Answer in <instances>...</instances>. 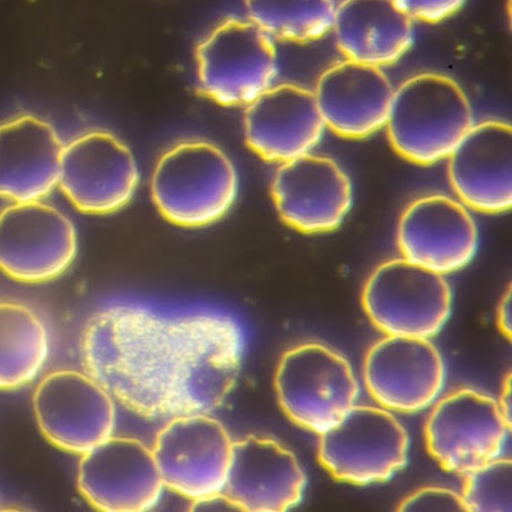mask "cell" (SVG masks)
<instances>
[{
    "mask_svg": "<svg viewBox=\"0 0 512 512\" xmlns=\"http://www.w3.org/2000/svg\"><path fill=\"white\" fill-rule=\"evenodd\" d=\"M245 338L225 313H164L148 305H106L81 338L86 373L135 415L167 421L211 415L228 398Z\"/></svg>",
    "mask_w": 512,
    "mask_h": 512,
    "instance_id": "1",
    "label": "cell"
},
{
    "mask_svg": "<svg viewBox=\"0 0 512 512\" xmlns=\"http://www.w3.org/2000/svg\"><path fill=\"white\" fill-rule=\"evenodd\" d=\"M474 125L464 88L445 74L423 72L394 90L385 128L402 158L432 165L448 160Z\"/></svg>",
    "mask_w": 512,
    "mask_h": 512,
    "instance_id": "2",
    "label": "cell"
},
{
    "mask_svg": "<svg viewBox=\"0 0 512 512\" xmlns=\"http://www.w3.org/2000/svg\"><path fill=\"white\" fill-rule=\"evenodd\" d=\"M151 189L156 208L171 224L202 228L224 218L234 205L237 171L219 146L186 140L161 156Z\"/></svg>",
    "mask_w": 512,
    "mask_h": 512,
    "instance_id": "3",
    "label": "cell"
},
{
    "mask_svg": "<svg viewBox=\"0 0 512 512\" xmlns=\"http://www.w3.org/2000/svg\"><path fill=\"white\" fill-rule=\"evenodd\" d=\"M198 87L222 106L246 107L276 85V41L247 18L229 16L197 45Z\"/></svg>",
    "mask_w": 512,
    "mask_h": 512,
    "instance_id": "4",
    "label": "cell"
},
{
    "mask_svg": "<svg viewBox=\"0 0 512 512\" xmlns=\"http://www.w3.org/2000/svg\"><path fill=\"white\" fill-rule=\"evenodd\" d=\"M275 388L285 415L319 436L357 406L360 391L348 359L321 343L288 350L279 362Z\"/></svg>",
    "mask_w": 512,
    "mask_h": 512,
    "instance_id": "5",
    "label": "cell"
},
{
    "mask_svg": "<svg viewBox=\"0 0 512 512\" xmlns=\"http://www.w3.org/2000/svg\"><path fill=\"white\" fill-rule=\"evenodd\" d=\"M363 309L387 336L432 338L447 324L452 289L445 276L406 259L374 270L362 295Z\"/></svg>",
    "mask_w": 512,
    "mask_h": 512,
    "instance_id": "6",
    "label": "cell"
},
{
    "mask_svg": "<svg viewBox=\"0 0 512 512\" xmlns=\"http://www.w3.org/2000/svg\"><path fill=\"white\" fill-rule=\"evenodd\" d=\"M234 443L211 415L167 421L152 447L165 489L196 505L222 499Z\"/></svg>",
    "mask_w": 512,
    "mask_h": 512,
    "instance_id": "7",
    "label": "cell"
},
{
    "mask_svg": "<svg viewBox=\"0 0 512 512\" xmlns=\"http://www.w3.org/2000/svg\"><path fill=\"white\" fill-rule=\"evenodd\" d=\"M409 434L392 411L355 406L320 435V464L335 480L358 486L381 484L406 467Z\"/></svg>",
    "mask_w": 512,
    "mask_h": 512,
    "instance_id": "8",
    "label": "cell"
},
{
    "mask_svg": "<svg viewBox=\"0 0 512 512\" xmlns=\"http://www.w3.org/2000/svg\"><path fill=\"white\" fill-rule=\"evenodd\" d=\"M510 431L498 400L460 388L437 402L429 415L427 449L444 470L465 476L503 457Z\"/></svg>",
    "mask_w": 512,
    "mask_h": 512,
    "instance_id": "9",
    "label": "cell"
},
{
    "mask_svg": "<svg viewBox=\"0 0 512 512\" xmlns=\"http://www.w3.org/2000/svg\"><path fill=\"white\" fill-rule=\"evenodd\" d=\"M77 252L76 227L55 206L12 203L0 211V270L16 282H52L72 266Z\"/></svg>",
    "mask_w": 512,
    "mask_h": 512,
    "instance_id": "10",
    "label": "cell"
},
{
    "mask_svg": "<svg viewBox=\"0 0 512 512\" xmlns=\"http://www.w3.org/2000/svg\"><path fill=\"white\" fill-rule=\"evenodd\" d=\"M33 410L46 439L78 456L109 440L117 426L112 396L92 376L77 370L46 376L33 395Z\"/></svg>",
    "mask_w": 512,
    "mask_h": 512,
    "instance_id": "11",
    "label": "cell"
},
{
    "mask_svg": "<svg viewBox=\"0 0 512 512\" xmlns=\"http://www.w3.org/2000/svg\"><path fill=\"white\" fill-rule=\"evenodd\" d=\"M138 184L134 154L111 132L88 131L65 144L59 186L79 211L98 216L120 211Z\"/></svg>",
    "mask_w": 512,
    "mask_h": 512,
    "instance_id": "12",
    "label": "cell"
},
{
    "mask_svg": "<svg viewBox=\"0 0 512 512\" xmlns=\"http://www.w3.org/2000/svg\"><path fill=\"white\" fill-rule=\"evenodd\" d=\"M78 487L90 506L105 512L151 511L165 490L152 448L114 435L81 456Z\"/></svg>",
    "mask_w": 512,
    "mask_h": 512,
    "instance_id": "13",
    "label": "cell"
},
{
    "mask_svg": "<svg viewBox=\"0 0 512 512\" xmlns=\"http://www.w3.org/2000/svg\"><path fill=\"white\" fill-rule=\"evenodd\" d=\"M445 378L442 354L427 338L387 336L371 346L363 363V381L371 398L401 414L431 407Z\"/></svg>",
    "mask_w": 512,
    "mask_h": 512,
    "instance_id": "14",
    "label": "cell"
},
{
    "mask_svg": "<svg viewBox=\"0 0 512 512\" xmlns=\"http://www.w3.org/2000/svg\"><path fill=\"white\" fill-rule=\"evenodd\" d=\"M272 197L289 227L303 234H325L348 216L353 187L335 160L310 153L280 164L272 181Z\"/></svg>",
    "mask_w": 512,
    "mask_h": 512,
    "instance_id": "15",
    "label": "cell"
},
{
    "mask_svg": "<svg viewBox=\"0 0 512 512\" xmlns=\"http://www.w3.org/2000/svg\"><path fill=\"white\" fill-rule=\"evenodd\" d=\"M398 243L403 259L445 276L473 261L478 228L465 204L447 195H426L403 211Z\"/></svg>",
    "mask_w": 512,
    "mask_h": 512,
    "instance_id": "16",
    "label": "cell"
},
{
    "mask_svg": "<svg viewBox=\"0 0 512 512\" xmlns=\"http://www.w3.org/2000/svg\"><path fill=\"white\" fill-rule=\"evenodd\" d=\"M307 475L295 454L270 437L234 443L224 494L230 506L250 512H282L300 505Z\"/></svg>",
    "mask_w": 512,
    "mask_h": 512,
    "instance_id": "17",
    "label": "cell"
},
{
    "mask_svg": "<svg viewBox=\"0 0 512 512\" xmlns=\"http://www.w3.org/2000/svg\"><path fill=\"white\" fill-rule=\"evenodd\" d=\"M246 143L261 159L283 164L312 153L326 125L313 90L276 84L246 106Z\"/></svg>",
    "mask_w": 512,
    "mask_h": 512,
    "instance_id": "18",
    "label": "cell"
},
{
    "mask_svg": "<svg viewBox=\"0 0 512 512\" xmlns=\"http://www.w3.org/2000/svg\"><path fill=\"white\" fill-rule=\"evenodd\" d=\"M453 191L468 209L500 214L512 208V129L486 120L467 132L449 156Z\"/></svg>",
    "mask_w": 512,
    "mask_h": 512,
    "instance_id": "19",
    "label": "cell"
},
{
    "mask_svg": "<svg viewBox=\"0 0 512 512\" xmlns=\"http://www.w3.org/2000/svg\"><path fill=\"white\" fill-rule=\"evenodd\" d=\"M65 144L36 114L0 123V197L12 203L43 201L59 186Z\"/></svg>",
    "mask_w": 512,
    "mask_h": 512,
    "instance_id": "20",
    "label": "cell"
},
{
    "mask_svg": "<svg viewBox=\"0 0 512 512\" xmlns=\"http://www.w3.org/2000/svg\"><path fill=\"white\" fill-rule=\"evenodd\" d=\"M394 90L383 69L344 60L321 73L313 94L326 128L361 139L385 128Z\"/></svg>",
    "mask_w": 512,
    "mask_h": 512,
    "instance_id": "21",
    "label": "cell"
},
{
    "mask_svg": "<svg viewBox=\"0 0 512 512\" xmlns=\"http://www.w3.org/2000/svg\"><path fill=\"white\" fill-rule=\"evenodd\" d=\"M332 33L345 60L381 69L398 63L416 39L415 21L395 0H342Z\"/></svg>",
    "mask_w": 512,
    "mask_h": 512,
    "instance_id": "22",
    "label": "cell"
},
{
    "mask_svg": "<svg viewBox=\"0 0 512 512\" xmlns=\"http://www.w3.org/2000/svg\"><path fill=\"white\" fill-rule=\"evenodd\" d=\"M51 350L45 321L28 305L0 301V391L19 390L43 371Z\"/></svg>",
    "mask_w": 512,
    "mask_h": 512,
    "instance_id": "23",
    "label": "cell"
},
{
    "mask_svg": "<svg viewBox=\"0 0 512 512\" xmlns=\"http://www.w3.org/2000/svg\"><path fill=\"white\" fill-rule=\"evenodd\" d=\"M246 18L272 39L307 45L332 32L335 0H244Z\"/></svg>",
    "mask_w": 512,
    "mask_h": 512,
    "instance_id": "24",
    "label": "cell"
},
{
    "mask_svg": "<svg viewBox=\"0 0 512 512\" xmlns=\"http://www.w3.org/2000/svg\"><path fill=\"white\" fill-rule=\"evenodd\" d=\"M511 472V460L501 457L465 475L461 497L467 511H511Z\"/></svg>",
    "mask_w": 512,
    "mask_h": 512,
    "instance_id": "25",
    "label": "cell"
},
{
    "mask_svg": "<svg viewBox=\"0 0 512 512\" xmlns=\"http://www.w3.org/2000/svg\"><path fill=\"white\" fill-rule=\"evenodd\" d=\"M400 511H467L461 494L442 487H426L403 501Z\"/></svg>",
    "mask_w": 512,
    "mask_h": 512,
    "instance_id": "26",
    "label": "cell"
},
{
    "mask_svg": "<svg viewBox=\"0 0 512 512\" xmlns=\"http://www.w3.org/2000/svg\"><path fill=\"white\" fill-rule=\"evenodd\" d=\"M415 22L436 24L452 18L467 0H395Z\"/></svg>",
    "mask_w": 512,
    "mask_h": 512,
    "instance_id": "27",
    "label": "cell"
},
{
    "mask_svg": "<svg viewBox=\"0 0 512 512\" xmlns=\"http://www.w3.org/2000/svg\"><path fill=\"white\" fill-rule=\"evenodd\" d=\"M499 327L503 335L511 337V289L503 296L498 312Z\"/></svg>",
    "mask_w": 512,
    "mask_h": 512,
    "instance_id": "28",
    "label": "cell"
},
{
    "mask_svg": "<svg viewBox=\"0 0 512 512\" xmlns=\"http://www.w3.org/2000/svg\"><path fill=\"white\" fill-rule=\"evenodd\" d=\"M502 414L511 424V375H508L502 387V393L498 400Z\"/></svg>",
    "mask_w": 512,
    "mask_h": 512,
    "instance_id": "29",
    "label": "cell"
}]
</instances>
